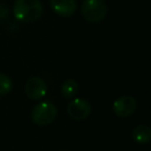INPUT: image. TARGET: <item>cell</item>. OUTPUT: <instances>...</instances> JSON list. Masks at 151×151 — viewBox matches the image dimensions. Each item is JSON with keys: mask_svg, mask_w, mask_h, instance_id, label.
Returning a JSON list of instances; mask_svg holds the SVG:
<instances>
[{"mask_svg": "<svg viewBox=\"0 0 151 151\" xmlns=\"http://www.w3.org/2000/svg\"><path fill=\"white\" fill-rule=\"evenodd\" d=\"M14 16L23 23H33L40 19L44 13L40 0H16L14 3Z\"/></svg>", "mask_w": 151, "mask_h": 151, "instance_id": "cell-1", "label": "cell"}, {"mask_svg": "<svg viewBox=\"0 0 151 151\" xmlns=\"http://www.w3.org/2000/svg\"><path fill=\"white\" fill-rule=\"evenodd\" d=\"M84 19L90 23H99L108 14V4L105 0H84L81 6Z\"/></svg>", "mask_w": 151, "mask_h": 151, "instance_id": "cell-2", "label": "cell"}, {"mask_svg": "<svg viewBox=\"0 0 151 151\" xmlns=\"http://www.w3.org/2000/svg\"><path fill=\"white\" fill-rule=\"evenodd\" d=\"M57 116V108L49 101H40L34 106L31 112V119L35 124L40 126L52 123Z\"/></svg>", "mask_w": 151, "mask_h": 151, "instance_id": "cell-3", "label": "cell"}, {"mask_svg": "<svg viewBox=\"0 0 151 151\" xmlns=\"http://www.w3.org/2000/svg\"><path fill=\"white\" fill-rule=\"evenodd\" d=\"M67 114L73 120H85L91 113V105L84 99H76L67 105Z\"/></svg>", "mask_w": 151, "mask_h": 151, "instance_id": "cell-4", "label": "cell"}, {"mask_svg": "<svg viewBox=\"0 0 151 151\" xmlns=\"http://www.w3.org/2000/svg\"><path fill=\"white\" fill-rule=\"evenodd\" d=\"M137 110V101L130 95L120 96L114 101L113 111L116 116L120 118H125L132 115Z\"/></svg>", "mask_w": 151, "mask_h": 151, "instance_id": "cell-5", "label": "cell"}, {"mask_svg": "<svg viewBox=\"0 0 151 151\" xmlns=\"http://www.w3.org/2000/svg\"><path fill=\"white\" fill-rule=\"evenodd\" d=\"M25 93L30 99H40L47 93V83L40 77H32L25 84Z\"/></svg>", "mask_w": 151, "mask_h": 151, "instance_id": "cell-6", "label": "cell"}, {"mask_svg": "<svg viewBox=\"0 0 151 151\" xmlns=\"http://www.w3.org/2000/svg\"><path fill=\"white\" fill-rule=\"evenodd\" d=\"M50 6L56 15L68 18L75 15L78 5L76 0H51Z\"/></svg>", "mask_w": 151, "mask_h": 151, "instance_id": "cell-7", "label": "cell"}, {"mask_svg": "<svg viewBox=\"0 0 151 151\" xmlns=\"http://www.w3.org/2000/svg\"><path fill=\"white\" fill-rule=\"evenodd\" d=\"M132 138L134 142L139 145H144L150 142L151 140V129L148 125L140 124L132 129Z\"/></svg>", "mask_w": 151, "mask_h": 151, "instance_id": "cell-8", "label": "cell"}, {"mask_svg": "<svg viewBox=\"0 0 151 151\" xmlns=\"http://www.w3.org/2000/svg\"><path fill=\"white\" fill-rule=\"evenodd\" d=\"M78 82L73 79H67L61 85V94L64 99H71L78 92Z\"/></svg>", "mask_w": 151, "mask_h": 151, "instance_id": "cell-9", "label": "cell"}, {"mask_svg": "<svg viewBox=\"0 0 151 151\" xmlns=\"http://www.w3.org/2000/svg\"><path fill=\"white\" fill-rule=\"evenodd\" d=\"M13 90V81L7 75L0 73V95H6Z\"/></svg>", "mask_w": 151, "mask_h": 151, "instance_id": "cell-10", "label": "cell"}, {"mask_svg": "<svg viewBox=\"0 0 151 151\" xmlns=\"http://www.w3.org/2000/svg\"><path fill=\"white\" fill-rule=\"evenodd\" d=\"M9 16V9L3 3H0V21L7 19V17Z\"/></svg>", "mask_w": 151, "mask_h": 151, "instance_id": "cell-11", "label": "cell"}]
</instances>
